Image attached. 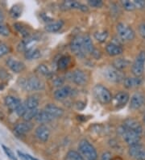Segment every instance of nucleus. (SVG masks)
Returning a JSON list of instances; mask_svg holds the SVG:
<instances>
[{
	"label": "nucleus",
	"instance_id": "7ed1b4c3",
	"mask_svg": "<svg viewBox=\"0 0 145 160\" xmlns=\"http://www.w3.org/2000/svg\"><path fill=\"white\" fill-rule=\"evenodd\" d=\"M93 94L96 100L102 104H107L112 100L110 91L102 84H97L93 89Z\"/></svg>",
	"mask_w": 145,
	"mask_h": 160
},
{
	"label": "nucleus",
	"instance_id": "8fccbe9b",
	"mask_svg": "<svg viewBox=\"0 0 145 160\" xmlns=\"http://www.w3.org/2000/svg\"><path fill=\"white\" fill-rule=\"evenodd\" d=\"M4 19H5V16H4L3 12H2V10H0V23H2Z\"/></svg>",
	"mask_w": 145,
	"mask_h": 160
},
{
	"label": "nucleus",
	"instance_id": "a19ab883",
	"mask_svg": "<svg viewBox=\"0 0 145 160\" xmlns=\"http://www.w3.org/2000/svg\"><path fill=\"white\" fill-rule=\"evenodd\" d=\"M2 149H3L4 152L6 153V154L8 156V158H10L12 160H17V158H16V156H15V154H14V153L12 152V150H10L9 148H7V147H5L4 145H2Z\"/></svg>",
	"mask_w": 145,
	"mask_h": 160
},
{
	"label": "nucleus",
	"instance_id": "412c9836",
	"mask_svg": "<svg viewBox=\"0 0 145 160\" xmlns=\"http://www.w3.org/2000/svg\"><path fill=\"white\" fill-rule=\"evenodd\" d=\"M142 82H143V80L139 77H128V78H125L123 80L124 87L128 89H132V88L140 86Z\"/></svg>",
	"mask_w": 145,
	"mask_h": 160
},
{
	"label": "nucleus",
	"instance_id": "c85d7f7f",
	"mask_svg": "<svg viewBox=\"0 0 145 160\" xmlns=\"http://www.w3.org/2000/svg\"><path fill=\"white\" fill-rule=\"evenodd\" d=\"M27 109H34L37 108L39 106V100L35 96H30L24 102Z\"/></svg>",
	"mask_w": 145,
	"mask_h": 160
},
{
	"label": "nucleus",
	"instance_id": "bb28decb",
	"mask_svg": "<svg viewBox=\"0 0 145 160\" xmlns=\"http://www.w3.org/2000/svg\"><path fill=\"white\" fill-rule=\"evenodd\" d=\"M70 62H71V58H70V56H67V55L62 56V57H60V59L58 60V69H60V70H66V69L68 68V67L70 66Z\"/></svg>",
	"mask_w": 145,
	"mask_h": 160
},
{
	"label": "nucleus",
	"instance_id": "a18cd8bd",
	"mask_svg": "<svg viewBox=\"0 0 145 160\" xmlns=\"http://www.w3.org/2000/svg\"><path fill=\"white\" fill-rule=\"evenodd\" d=\"M53 84L54 86L56 87H62V85L64 84V79L62 78H55L54 81H53Z\"/></svg>",
	"mask_w": 145,
	"mask_h": 160
},
{
	"label": "nucleus",
	"instance_id": "f704fd0d",
	"mask_svg": "<svg viewBox=\"0 0 145 160\" xmlns=\"http://www.w3.org/2000/svg\"><path fill=\"white\" fill-rule=\"evenodd\" d=\"M36 71L38 74H41V75H44V76H48L50 74V70L48 68L47 66L44 64L39 65L38 67L36 69Z\"/></svg>",
	"mask_w": 145,
	"mask_h": 160
},
{
	"label": "nucleus",
	"instance_id": "cd10ccee",
	"mask_svg": "<svg viewBox=\"0 0 145 160\" xmlns=\"http://www.w3.org/2000/svg\"><path fill=\"white\" fill-rule=\"evenodd\" d=\"M83 45L85 53H92V52H93L94 49V44L93 42H92V40H91V38L88 35L83 37Z\"/></svg>",
	"mask_w": 145,
	"mask_h": 160
},
{
	"label": "nucleus",
	"instance_id": "603ef678",
	"mask_svg": "<svg viewBox=\"0 0 145 160\" xmlns=\"http://www.w3.org/2000/svg\"><path fill=\"white\" fill-rule=\"evenodd\" d=\"M113 160H121V159H120L119 158H114V159H113Z\"/></svg>",
	"mask_w": 145,
	"mask_h": 160
},
{
	"label": "nucleus",
	"instance_id": "2f4dec72",
	"mask_svg": "<svg viewBox=\"0 0 145 160\" xmlns=\"http://www.w3.org/2000/svg\"><path fill=\"white\" fill-rule=\"evenodd\" d=\"M9 13L12 18H13V19H18V18L20 17V16H21L22 8L19 6V4L14 5V6L10 9Z\"/></svg>",
	"mask_w": 145,
	"mask_h": 160
},
{
	"label": "nucleus",
	"instance_id": "c756f323",
	"mask_svg": "<svg viewBox=\"0 0 145 160\" xmlns=\"http://www.w3.org/2000/svg\"><path fill=\"white\" fill-rule=\"evenodd\" d=\"M39 112L38 108H34V109H27L25 112V113L23 115V120L24 121H30L36 118L37 113Z\"/></svg>",
	"mask_w": 145,
	"mask_h": 160
},
{
	"label": "nucleus",
	"instance_id": "ea45409f",
	"mask_svg": "<svg viewBox=\"0 0 145 160\" xmlns=\"http://www.w3.org/2000/svg\"><path fill=\"white\" fill-rule=\"evenodd\" d=\"M26 110H27V108H26V105L25 103H22L20 105H19V107L17 109H16V114H17L19 117H23V115L24 113H25Z\"/></svg>",
	"mask_w": 145,
	"mask_h": 160
},
{
	"label": "nucleus",
	"instance_id": "3c124183",
	"mask_svg": "<svg viewBox=\"0 0 145 160\" xmlns=\"http://www.w3.org/2000/svg\"><path fill=\"white\" fill-rule=\"evenodd\" d=\"M27 156H28L29 159H30V160H39V159H37V158H33V157L31 156V155H27Z\"/></svg>",
	"mask_w": 145,
	"mask_h": 160
},
{
	"label": "nucleus",
	"instance_id": "20e7f679",
	"mask_svg": "<svg viewBox=\"0 0 145 160\" xmlns=\"http://www.w3.org/2000/svg\"><path fill=\"white\" fill-rule=\"evenodd\" d=\"M118 133L121 137H123L125 142L129 145L130 147L135 144H139L140 142V135L138 134L137 133H135L133 131L128 130L123 125L118 128Z\"/></svg>",
	"mask_w": 145,
	"mask_h": 160
},
{
	"label": "nucleus",
	"instance_id": "aec40b11",
	"mask_svg": "<svg viewBox=\"0 0 145 160\" xmlns=\"http://www.w3.org/2000/svg\"><path fill=\"white\" fill-rule=\"evenodd\" d=\"M4 103L10 110L16 112L19 105L22 103V102L19 99L15 97V96H8L4 99Z\"/></svg>",
	"mask_w": 145,
	"mask_h": 160
},
{
	"label": "nucleus",
	"instance_id": "c03bdc74",
	"mask_svg": "<svg viewBox=\"0 0 145 160\" xmlns=\"http://www.w3.org/2000/svg\"><path fill=\"white\" fill-rule=\"evenodd\" d=\"M101 160H112V154L109 151H106L102 154Z\"/></svg>",
	"mask_w": 145,
	"mask_h": 160
},
{
	"label": "nucleus",
	"instance_id": "39448f33",
	"mask_svg": "<svg viewBox=\"0 0 145 160\" xmlns=\"http://www.w3.org/2000/svg\"><path fill=\"white\" fill-rule=\"evenodd\" d=\"M116 31L118 37L123 41H130L135 38V32L132 28L123 23H119L116 26Z\"/></svg>",
	"mask_w": 145,
	"mask_h": 160
},
{
	"label": "nucleus",
	"instance_id": "de8ad7c7",
	"mask_svg": "<svg viewBox=\"0 0 145 160\" xmlns=\"http://www.w3.org/2000/svg\"><path fill=\"white\" fill-rule=\"evenodd\" d=\"M91 54L93 55L94 58L96 59H99L101 58V52H100V50H99V49H94Z\"/></svg>",
	"mask_w": 145,
	"mask_h": 160
},
{
	"label": "nucleus",
	"instance_id": "5fc2aeb1",
	"mask_svg": "<svg viewBox=\"0 0 145 160\" xmlns=\"http://www.w3.org/2000/svg\"><path fill=\"white\" fill-rule=\"evenodd\" d=\"M2 88H3V87H1V86H0V89H2Z\"/></svg>",
	"mask_w": 145,
	"mask_h": 160
},
{
	"label": "nucleus",
	"instance_id": "393cba45",
	"mask_svg": "<svg viewBox=\"0 0 145 160\" xmlns=\"http://www.w3.org/2000/svg\"><path fill=\"white\" fill-rule=\"evenodd\" d=\"M36 120L40 124H45L52 121L53 118L49 114L47 113L45 110H41V111H39V112L37 113Z\"/></svg>",
	"mask_w": 145,
	"mask_h": 160
},
{
	"label": "nucleus",
	"instance_id": "864d4df0",
	"mask_svg": "<svg viewBox=\"0 0 145 160\" xmlns=\"http://www.w3.org/2000/svg\"><path fill=\"white\" fill-rule=\"evenodd\" d=\"M143 122H144V124H145V116H144V117H143Z\"/></svg>",
	"mask_w": 145,
	"mask_h": 160
},
{
	"label": "nucleus",
	"instance_id": "dca6fc26",
	"mask_svg": "<svg viewBox=\"0 0 145 160\" xmlns=\"http://www.w3.org/2000/svg\"><path fill=\"white\" fill-rule=\"evenodd\" d=\"M7 67L15 73H20L25 69V65L21 61L16 60L13 58H9L6 62Z\"/></svg>",
	"mask_w": 145,
	"mask_h": 160
},
{
	"label": "nucleus",
	"instance_id": "37998d69",
	"mask_svg": "<svg viewBox=\"0 0 145 160\" xmlns=\"http://www.w3.org/2000/svg\"><path fill=\"white\" fill-rule=\"evenodd\" d=\"M139 33L145 39V22H143L139 26Z\"/></svg>",
	"mask_w": 145,
	"mask_h": 160
},
{
	"label": "nucleus",
	"instance_id": "4468645a",
	"mask_svg": "<svg viewBox=\"0 0 145 160\" xmlns=\"http://www.w3.org/2000/svg\"><path fill=\"white\" fill-rule=\"evenodd\" d=\"M73 91H74L73 88H70V86H62L55 91L53 96L56 100L61 101L71 96L73 94Z\"/></svg>",
	"mask_w": 145,
	"mask_h": 160
},
{
	"label": "nucleus",
	"instance_id": "0eeeda50",
	"mask_svg": "<svg viewBox=\"0 0 145 160\" xmlns=\"http://www.w3.org/2000/svg\"><path fill=\"white\" fill-rule=\"evenodd\" d=\"M70 49H71L72 52L78 58H85L86 53L84 49L83 37L77 36V37H74L70 43Z\"/></svg>",
	"mask_w": 145,
	"mask_h": 160
},
{
	"label": "nucleus",
	"instance_id": "5701e85b",
	"mask_svg": "<svg viewBox=\"0 0 145 160\" xmlns=\"http://www.w3.org/2000/svg\"><path fill=\"white\" fill-rule=\"evenodd\" d=\"M63 26H64V21L63 20H57V21L47 23L45 28L48 32H56L60 31Z\"/></svg>",
	"mask_w": 145,
	"mask_h": 160
},
{
	"label": "nucleus",
	"instance_id": "2eb2a0df",
	"mask_svg": "<svg viewBox=\"0 0 145 160\" xmlns=\"http://www.w3.org/2000/svg\"><path fill=\"white\" fill-rule=\"evenodd\" d=\"M33 125L30 121H22L15 125L14 130L18 135H25L32 129Z\"/></svg>",
	"mask_w": 145,
	"mask_h": 160
},
{
	"label": "nucleus",
	"instance_id": "423d86ee",
	"mask_svg": "<svg viewBox=\"0 0 145 160\" xmlns=\"http://www.w3.org/2000/svg\"><path fill=\"white\" fill-rule=\"evenodd\" d=\"M145 63V51H141L137 57L135 58V62L132 65V72L135 77H139L144 71Z\"/></svg>",
	"mask_w": 145,
	"mask_h": 160
},
{
	"label": "nucleus",
	"instance_id": "72a5a7b5",
	"mask_svg": "<svg viewBox=\"0 0 145 160\" xmlns=\"http://www.w3.org/2000/svg\"><path fill=\"white\" fill-rule=\"evenodd\" d=\"M65 160H84L81 154L75 150H70L66 154Z\"/></svg>",
	"mask_w": 145,
	"mask_h": 160
},
{
	"label": "nucleus",
	"instance_id": "6ab92c4d",
	"mask_svg": "<svg viewBox=\"0 0 145 160\" xmlns=\"http://www.w3.org/2000/svg\"><path fill=\"white\" fill-rule=\"evenodd\" d=\"M129 95L128 92H120L114 97V103L117 107H123L129 101Z\"/></svg>",
	"mask_w": 145,
	"mask_h": 160
},
{
	"label": "nucleus",
	"instance_id": "c9c22d12",
	"mask_svg": "<svg viewBox=\"0 0 145 160\" xmlns=\"http://www.w3.org/2000/svg\"><path fill=\"white\" fill-rule=\"evenodd\" d=\"M121 4L122 7L128 12H132L135 9V7L134 5L133 2H131L129 0H124V1H121Z\"/></svg>",
	"mask_w": 145,
	"mask_h": 160
},
{
	"label": "nucleus",
	"instance_id": "4be33fe9",
	"mask_svg": "<svg viewBox=\"0 0 145 160\" xmlns=\"http://www.w3.org/2000/svg\"><path fill=\"white\" fill-rule=\"evenodd\" d=\"M106 51L110 56L114 57V56H118V55L122 54L123 53V49L122 48V46L117 45L110 42V43L106 45Z\"/></svg>",
	"mask_w": 145,
	"mask_h": 160
},
{
	"label": "nucleus",
	"instance_id": "f257e3e1",
	"mask_svg": "<svg viewBox=\"0 0 145 160\" xmlns=\"http://www.w3.org/2000/svg\"><path fill=\"white\" fill-rule=\"evenodd\" d=\"M19 82L20 87L27 92L43 90L45 87V82L35 76L29 77L27 78H22L21 79H19Z\"/></svg>",
	"mask_w": 145,
	"mask_h": 160
},
{
	"label": "nucleus",
	"instance_id": "4c0bfd02",
	"mask_svg": "<svg viewBox=\"0 0 145 160\" xmlns=\"http://www.w3.org/2000/svg\"><path fill=\"white\" fill-rule=\"evenodd\" d=\"M11 33L10 29L3 23H0V35L2 37H8Z\"/></svg>",
	"mask_w": 145,
	"mask_h": 160
},
{
	"label": "nucleus",
	"instance_id": "09e8293b",
	"mask_svg": "<svg viewBox=\"0 0 145 160\" xmlns=\"http://www.w3.org/2000/svg\"><path fill=\"white\" fill-rule=\"evenodd\" d=\"M17 153H18V154H19V156L20 157V158H21L22 160H30L27 154H24L23 153L20 152V151H18Z\"/></svg>",
	"mask_w": 145,
	"mask_h": 160
},
{
	"label": "nucleus",
	"instance_id": "e433bc0d",
	"mask_svg": "<svg viewBox=\"0 0 145 160\" xmlns=\"http://www.w3.org/2000/svg\"><path fill=\"white\" fill-rule=\"evenodd\" d=\"M87 3L89 7L94 8H99L101 7H103V1H101V0H89L87 2Z\"/></svg>",
	"mask_w": 145,
	"mask_h": 160
},
{
	"label": "nucleus",
	"instance_id": "a878e982",
	"mask_svg": "<svg viewBox=\"0 0 145 160\" xmlns=\"http://www.w3.org/2000/svg\"><path fill=\"white\" fill-rule=\"evenodd\" d=\"M130 65L129 60L126 58H117L115 60L113 61L112 62V67L118 70H123L126 69Z\"/></svg>",
	"mask_w": 145,
	"mask_h": 160
},
{
	"label": "nucleus",
	"instance_id": "58836bf2",
	"mask_svg": "<svg viewBox=\"0 0 145 160\" xmlns=\"http://www.w3.org/2000/svg\"><path fill=\"white\" fill-rule=\"evenodd\" d=\"M9 47L5 44H0V58L3 57L9 53Z\"/></svg>",
	"mask_w": 145,
	"mask_h": 160
},
{
	"label": "nucleus",
	"instance_id": "b1692460",
	"mask_svg": "<svg viewBox=\"0 0 145 160\" xmlns=\"http://www.w3.org/2000/svg\"><path fill=\"white\" fill-rule=\"evenodd\" d=\"M41 56V51L36 48H30L24 53V57L27 60H36L40 58Z\"/></svg>",
	"mask_w": 145,
	"mask_h": 160
},
{
	"label": "nucleus",
	"instance_id": "79ce46f5",
	"mask_svg": "<svg viewBox=\"0 0 145 160\" xmlns=\"http://www.w3.org/2000/svg\"><path fill=\"white\" fill-rule=\"evenodd\" d=\"M133 3L135 8H138V9H143L145 8V1L143 0H135L133 1Z\"/></svg>",
	"mask_w": 145,
	"mask_h": 160
},
{
	"label": "nucleus",
	"instance_id": "1a4fd4ad",
	"mask_svg": "<svg viewBox=\"0 0 145 160\" xmlns=\"http://www.w3.org/2000/svg\"><path fill=\"white\" fill-rule=\"evenodd\" d=\"M60 9L64 11L77 9V10H80L84 12L89 11L88 7L85 6V4H82L79 2H77V1H71V0L64 1V2H62L60 4Z\"/></svg>",
	"mask_w": 145,
	"mask_h": 160
},
{
	"label": "nucleus",
	"instance_id": "9d476101",
	"mask_svg": "<svg viewBox=\"0 0 145 160\" xmlns=\"http://www.w3.org/2000/svg\"><path fill=\"white\" fill-rule=\"evenodd\" d=\"M128 154L135 160H145V147L139 143L131 146L128 150Z\"/></svg>",
	"mask_w": 145,
	"mask_h": 160
},
{
	"label": "nucleus",
	"instance_id": "7c9ffc66",
	"mask_svg": "<svg viewBox=\"0 0 145 160\" xmlns=\"http://www.w3.org/2000/svg\"><path fill=\"white\" fill-rule=\"evenodd\" d=\"M108 32L102 30V31L95 32L94 34V37L97 41H99V43H103L106 41L107 37H108Z\"/></svg>",
	"mask_w": 145,
	"mask_h": 160
},
{
	"label": "nucleus",
	"instance_id": "6e6552de",
	"mask_svg": "<svg viewBox=\"0 0 145 160\" xmlns=\"http://www.w3.org/2000/svg\"><path fill=\"white\" fill-rule=\"evenodd\" d=\"M103 74H104L105 78L107 81L111 82H115V83L122 82L125 78L123 73L121 72L120 70H116L112 67H107V68L105 69Z\"/></svg>",
	"mask_w": 145,
	"mask_h": 160
},
{
	"label": "nucleus",
	"instance_id": "f03ea898",
	"mask_svg": "<svg viewBox=\"0 0 145 160\" xmlns=\"http://www.w3.org/2000/svg\"><path fill=\"white\" fill-rule=\"evenodd\" d=\"M78 151L84 160H96L98 158V154L94 147L85 139L79 142Z\"/></svg>",
	"mask_w": 145,
	"mask_h": 160
},
{
	"label": "nucleus",
	"instance_id": "473e14b6",
	"mask_svg": "<svg viewBox=\"0 0 145 160\" xmlns=\"http://www.w3.org/2000/svg\"><path fill=\"white\" fill-rule=\"evenodd\" d=\"M14 28L19 32V33L21 34L24 38L27 37L28 36H30V32H29L28 29H27V28L25 26H23L22 23H14Z\"/></svg>",
	"mask_w": 145,
	"mask_h": 160
},
{
	"label": "nucleus",
	"instance_id": "49530a36",
	"mask_svg": "<svg viewBox=\"0 0 145 160\" xmlns=\"http://www.w3.org/2000/svg\"><path fill=\"white\" fill-rule=\"evenodd\" d=\"M9 76L8 73L3 69H0V79H7Z\"/></svg>",
	"mask_w": 145,
	"mask_h": 160
},
{
	"label": "nucleus",
	"instance_id": "9b49d317",
	"mask_svg": "<svg viewBox=\"0 0 145 160\" xmlns=\"http://www.w3.org/2000/svg\"><path fill=\"white\" fill-rule=\"evenodd\" d=\"M70 78L72 82L77 85H79V86H82L87 82L86 74H85L83 70H79V69L70 73Z\"/></svg>",
	"mask_w": 145,
	"mask_h": 160
},
{
	"label": "nucleus",
	"instance_id": "a211bd4d",
	"mask_svg": "<svg viewBox=\"0 0 145 160\" xmlns=\"http://www.w3.org/2000/svg\"><path fill=\"white\" fill-rule=\"evenodd\" d=\"M44 110L47 113L49 114L53 119L61 117L63 116V114H64V110L60 108V107H57L56 105L52 104V103L47 104L45 107V109Z\"/></svg>",
	"mask_w": 145,
	"mask_h": 160
},
{
	"label": "nucleus",
	"instance_id": "f3484780",
	"mask_svg": "<svg viewBox=\"0 0 145 160\" xmlns=\"http://www.w3.org/2000/svg\"><path fill=\"white\" fill-rule=\"evenodd\" d=\"M144 103V96L140 93H135L131 98L130 108L132 110H137L142 107Z\"/></svg>",
	"mask_w": 145,
	"mask_h": 160
},
{
	"label": "nucleus",
	"instance_id": "f8f14e48",
	"mask_svg": "<svg viewBox=\"0 0 145 160\" xmlns=\"http://www.w3.org/2000/svg\"><path fill=\"white\" fill-rule=\"evenodd\" d=\"M126 129H128V130L133 131L135 133H137L138 134H141L142 132H143V128H142V125H140L139 121H136L134 118H128L123 121V124Z\"/></svg>",
	"mask_w": 145,
	"mask_h": 160
},
{
	"label": "nucleus",
	"instance_id": "ddd939ff",
	"mask_svg": "<svg viewBox=\"0 0 145 160\" xmlns=\"http://www.w3.org/2000/svg\"><path fill=\"white\" fill-rule=\"evenodd\" d=\"M35 135L40 142H46L50 137V130L45 125H41L36 129Z\"/></svg>",
	"mask_w": 145,
	"mask_h": 160
}]
</instances>
